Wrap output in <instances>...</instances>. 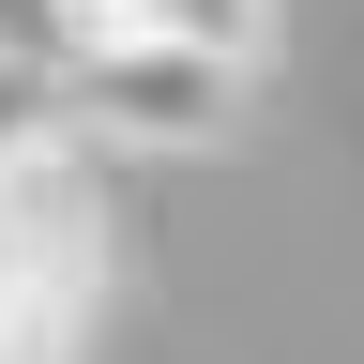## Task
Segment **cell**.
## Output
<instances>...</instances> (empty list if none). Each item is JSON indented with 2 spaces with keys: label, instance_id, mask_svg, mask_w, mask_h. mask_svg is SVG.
Instances as JSON below:
<instances>
[{
  "label": "cell",
  "instance_id": "2",
  "mask_svg": "<svg viewBox=\"0 0 364 364\" xmlns=\"http://www.w3.org/2000/svg\"><path fill=\"white\" fill-rule=\"evenodd\" d=\"M76 167H91V152H76ZM76 167H31V182H0V364H76V318H91Z\"/></svg>",
  "mask_w": 364,
  "mask_h": 364
},
{
  "label": "cell",
  "instance_id": "4",
  "mask_svg": "<svg viewBox=\"0 0 364 364\" xmlns=\"http://www.w3.org/2000/svg\"><path fill=\"white\" fill-rule=\"evenodd\" d=\"M76 91H61V46H0V182L31 167H76Z\"/></svg>",
  "mask_w": 364,
  "mask_h": 364
},
{
  "label": "cell",
  "instance_id": "3",
  "mask_svg": "<svg viewBox=\"0 0 364 364\" xmlns=\"http://www.w3.org/2000/svg\"><path fill=\"white\" fill-rule=\"evenodd\" d=\"M46 46H198V61L258 76L273 0H46Z\"/></svg>",
  "mask_w": 364,
  "mask_h": 364
},
{
  "label": "cell",
  "instance_id": "1",
  "mask_svg": "<svg viewBox=\"0 0 364 364\" xmlns=\"http://www.w3.org/2000/svg\"><path fill=\"white\" fill-rule=\"evenodd\" d=\"M76 136L91 152H213L228 107H243V61H198V46H61Z\"/></svg>",
  "mask_w": 364,
  "mask_h": 364
}]
</instances>
